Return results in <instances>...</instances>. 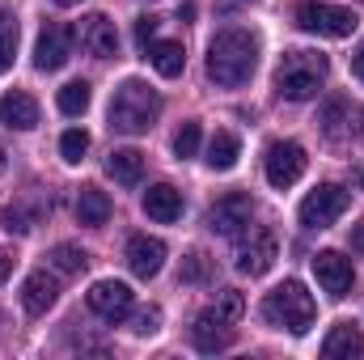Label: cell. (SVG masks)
<instances>
[{
    "label": "cell",
    "mask_w": 364,
    "mask_h": 360,
    "mask_svg": "<svg viewBox=\"0 0 364 360\" xmlns=\"http://www.w3.org/2000/svg\"><path fill=\"white\" fill-rule=\"evenodd\" d=\"M259 68V38L250 30H220L208 43V77L225 90H237Z\"/></svg>",
    "instance_id": "obj_1"
},
{
    "label": "cell",
    "mask_w": 364,
    "mask_h": 360,
    "mask_svg": "<svg viewBox=\"0 0 364 360\" xmlns=\"http://www.w3.org/2000/svg\"><path fill=\"white\" fill-rule=\"evenodd\" d=\"M326 73H331V60L322 51L296 47V51H284V60L275 68V90L288 102H309L314 93L326 85Z\"/></svg>",
    "instance_id": "obj_2"
},
{
    "label": "cell",
    "mask_w": 364,
    "mask_h": 360,
    "mask_svg": "<svg viewBox=\"0 0 364 360\" xmlns=\"http://www.w3.org/2000/svg\"><path fill=\"white\" fill-rule=\"evenodd\" d=\"M157 115H161V97L144 81H123L114 90V97H110V127L123 132V136L149 132L157 123Z\"/></svg>",
    "instance_id": "obj_3"
},
{
    "label": "cell",
    "mask_w": 364,
    "mask_h": 360,
    "mask_svg": "<svg viewBox=\"0 0 364 360\" xmlns=\"http://www.w3.org/2000/svg\"><path fill=\"white\" fill-rule=\"evenodd\" d=\"M263 318L279 331H288V335H305L318 318V305H314V297L305 292L301 280H284L279 288H272L263 297Z\"/></svg>",
    "instance_id": "obj_4"
},
{
    "label": "cell",
    "mask_w": 364,
    "mask_h": 360,
    "mask_svg": "<svg viewBox=\"0 0 364 360\" xmlns=\"http://www.w3.org/2000/svg\"><path fill=\"white\" fill-rule=\"evenodd\" d=\"M296 26H301L305 34H322V38H348V34L360 26V17H356L352 9H343V4L305 0V4L296 9Z\"/></svg>",
    "instance_id": "obj_5"
},
{
    "label": "cell",
    "mask_w": 364,
    "mask_h": 360,
    "mask_svg": "<svg viewBox=\"0 0 364 360\" xmlns=\"http://www.w3.org/2000/svg\"><path fill=\"white\" fill-rule=\"evenodd\" d=\"M348 208H352V191H343V186H335V182H322V186H314V191L301 199L296 216H301L305 229H331Z\"/></svg>",
    "instance_id": "obj_6"
},
{
    "label": "cell",
    "mask_w": 364,
    "mask_h": 360,
    "mask_svg": "<svg viewBox=\"0 0 364 360\" xmlns=\"http://www.w3.org/2000/svg\"><path fill=\"white\" fill-rule=\"evenodd\" d=\"M305 166H309V157H305V149L296 140H275V144H267L263 174H267V182H272L275 191H288L292 182H301Z\"/></svg>",
    "instance_id": "obj_7"
},
{
    "label": "cell",
    "mask_w": 364,
    "mask_h": 360,
    "mask_svg": "<svg viewBox=\"0 0 364 360\" xmlns=\"http://www.w3.org/2000/svg\"><path fill=\"white\" fill-rule=\"evenodd\" d=\"M250 221H255V203H250V195H242V191L220 195V199L208 208V229H212L216 238H242V233L250 229Z\"/></svg>",
    "instance_id": "obj_8"
},
{
    "label": "cell",
    "mask_w": 364,
    "mask_h": 360,
    "mask_svg": "<svg viewBox=\"0 0 364 360\" xmlns=\"http://www.w3.org/2000/svg\"><path fill=\"white\" fill-rule=\"evenodd\" d=\"M73 43H77L73 26L47 21L43 34H38V47H34V68H38V73H60V68L73 60Z\"/></svg>",
    "instance_id": "obj_9"
},
{
    "label": "cell",
    "mask_w": 364,
    "mask_h": 360,
    "mask_svg": "<svg viewBox=\"0 0 364 360\" xmlns=\"http://www.w3.org/2000/svg\"><path fill=\"white\" fill-rule=\"evenodd\" d=\"M279 259V242L272 229H250V238L237 246V271L242 275H267Z\"/></svg>",
    "instance_id": "obj_10"
},
{
    "label": "cell",
    "mask_w": 364,
    "mask_h": 360,
    "mask_svg": "<svg viewBox=\"0 0 364 360\" xmlns=\"http://www.w3.org/2000/svg\"><path fill=\"white\" fill-rule=\"evenodd\" d=\"M314 275H318L322 292L339 301V297H348V292H352L356 268H352V259H343L339 250H318V255H314Z\"/></svg>",
    "instance_id": "obj_11"
},
{
    "label": "cell",
    "mask_w": 364,
    "mask_h": 360,
    "mask_svg": "<svg viewBox=\"0 0 364 360\" xmlns=\"http://www.w3.org/2000/svg\"><path fill=\"white\" fill-rule=\"evenodd\" d=\"M90 309L97 314V318H106V322H123L127 314H132V288L123 284V280H97L90 288Z\"/></svg>",
    "instance_id": "obj_12"
},
{
    "label": "cell",
    "mask_w": 364,
    "mask_h": 360,
    "mask_svg": "<svg viewBox=\"0 0 364 360\" xmlns=\"http://www.w3.org/2000/svg\"><path fill=\"white\" fill-rule=\"evenodd\" d=\"M81 47L90 51L93 60H114L119 55V30H114V21L106 17V13H90V17H81Z\"/></svg>",
    "instance_id": "obj_13"
},
{
    "label": "cell",
    "mask_w": 364,
    "mask_h": 360,
    "mask_svg": "<svg viewBox=\"0 0 364 360\" xmlns=\"http://www.w3.org/2000/svg\"><path fill=\"white\" fill-rule=\"evenodd\" d=\"M127 268H132L136 280H153L157 271L166 268V242L149 238V233H136L127 242Z\"/></svg>",
    "instance_id": "obj_14"
},
{
    "label": "cell",
    "mask_w": 364,
    "mask_h": 360,
    "mask_svg": "<svg viewBox=\"0 0 364 360\" xmlns=\"http://www.w3.org/2000/svg\"><path fill=\"white\" fill-rule=\"evenodd\" d=\"M191 339H195L199 352L216 356V352H225V348L233 344V331H229V322H220L212 309H203V314L195 318V327H191Z\"/></svg>",
    "instance_id": "obj_15"
},
{
    "label": "cell",
    "mask_w": 364,
    "mask_h": 360,
    "mask_svg": "<svg viewBox=\"0 0 364 360\" xmlns=\"http://www.w3.org/2000/svg\"><path fill=\"white\" fill-rule=\"evenodd\" d=\"M0 123L13 127V132L38 127V102H34L30 93H21V90H9L4 97H0Z\"/></svg>",
    "instance_id": "obj_16"
},
{
    "label": "cell",
    "mask_w": 364,
    "mask_h": 360,
    "mask_svg": "<svg viewBox=\"0 0 364 360\" xmlns=\"http://www.w3.org/2000/svg\"><path fill=\"white\" fill-rule=\"evenodd\" d=\"M55 297H60V284H55V275H47V271H30L26 275V284H21V305H26V314H47L51 305H55Z\"/></svg>",
    "instance_id": "obj_17"
},
{
    "label": "cell",
    "mask_w": 364,
    "mask_h": 360,
    "mask_svg": "<svg viewBox=\"0 0 364 360\" xmlns=\"http://www.w3.org/2000/svg\"><path fill=\"white\" fill-rule=\"evenodd\" d=\"M364 352V335L356 322H335L331 335L322 339V356L326 360H352Z\"/></svg>",
    "instance_id": "obj_18"
},
{
    "label": "cell",
    "mask_w": 364,
    "mask_h": 360,
    "mask_svg": "<svg viewBox=\"0 0 364 360\" xmlns=\"http://www.w3.org/2000/svg\"><path fill=\"white\" fill-rule=\"evenodd\" d=\"M144 212H149L153 221H161V225H174L182 216V195L170 182H157V186L144 191Z\"/></svg>",
    "instance_id": "obj_19"
},
{
    "label": "cell",
    "mask_w": 364,
    "mask_h": 360,
    "mask_svg": "<svg viewBox=\"0 0 364 360\" xmlns=\"http://www.w3.org/2000/svg\"><path fill=\"white\" fill-rule=\"evenodd\" d=\"M106 174L114 182H123V186H136L144 179V153L140 149H114L106 157Z\"/></svg>",
    "instance_id": "obj_20"
},
{
    "label": "cell",
    "mask_w": 364,
    "mask_h": 360,
    "mask_svg": "<svg viewBox=\"0 0 364 360\" xmlns=\"http://www.w3.org/2000/svg\"><path fill=\"white\" fill-rule=\"evenodd\" d=\"M149 64L166 77V81H174V77H182V68H186V51H182V43H149Z\"/></svg>",
    "instance_id": "obj_21"
},
{
    "label": "cell",
    "mask_w": 364,
    "mask_h": 360,
    "mask_svg": "<svg viewBox=\"0 0 364 360\" xmlns=\"http://www.w3.org/2000/svg\"><path fill=\"white\" fill-rule=\"evenodd\" d=\"M77 221L81 225H106L110 221V195L97 186H81L77 191Z\"/></svg>",
    "instance_id": "obj_22"
},
{
    "label": "cell",
    "mask_w": 364,
    "mask_h": 360,
    "mask_svg": "<svg viewBox=\"0 0 364 360\" xmlns=\"http://www.w3.org/2000/svg\"><path fill=\"white\" fill-rule=\"evenodd\" d=\"M237 157H242V144H237L233 132H216V136L208 140V166H212V170H233Z\"/></svg>",
    "instance_id": "obj_23"
},
{
    "label": "cell",
    "mask_w": 364,
    "mask_h": 360,
    "mask_svg": "<svg viewBox=\"0 0 364 360\" xmlns=\"http://www.w3.org/2000/svg\"><path fill=\"white\" fill-rule=\"evenodd\" d=\"M47 263L60 271V275H81V271L90 268V255L81 246H73V242H60V246H51Z\"/></svg>",
    "instance_id": "obj_24"
},
{
    "label": "cell",
    "mask_w": 364,
    "mask_h": 360,
    "mask_svg": "<svg viewBox=\"0 0 364 360\" xmlns=\"http://www.w3.org/2000/svg\"><path fill=\"white\" fill-rule=\"evenodd\" d=\"M38 216H43V208H30L26 199H17V203H9V208L0 212V221H4V229H9V233H17V238H21V233H30V229L38 225Z\"/></svg>",
    "instance_id": "obj_25"
},
{
    "label": "cell",
    "mask_w": 364,
    "mask_h": 360,
    "mask_svg": "<svg viewBox=\"0 0 364 360\" xmlns=\"http://www.w3.org/2000/svg\"><path fill=\"white\" fill-rule=\"evenodd\" d=\"M13 55H17V13L0 9V73L13 68Z\"/></svg>",
    "instance_id": "obj_26"
},
{
    "label": "cell",
    "mask_w": 364,
    "mask_h": 360,
    "mask_svg": "<svg viewBox=\"0 0 364 360\" xmlns=\"http://www.w3.org/2000/svg\"><path fill=\"white\" fill-rule=\"evenodd\" d=\"M55 102H60V110H64V115H73V119H77V115H85V110H90V81H68V85L60 90Z\"/></svg>",
    "instance_id": "obj_27"
},
{
    "label": "cell",
    "mask_w": 364,
    "mask_h": 360,
    "mask_svg": "<svg viewBox=\"0 0 364 360\" xmlns=\"http://www.w3.org/2000/svg\"><path fill=\"white\" fill-rule=\"evenodd\" d=\"M212 314H216L220 322H229V327H233V322L246 314V297H242L237 288H220V292H216V305H212Z\"/></svg>",
    "instance_id": "obj_28"
},
{
    "label": "cell",
    "mask_w": 364,
    "mask_h": 360,
    "mask_svg": "<svg viewBox=\"0 0 364 360\" xmlns=\"http://www.w3.org/2000/svg\"><path fill=\"white\" fill-rule=\"evenodd\" d=\"M85 153H90V132H85V127H68V132L60 136V157H64L68 166H77Z\"/></svg>",
    "instance_id": "obj_29"
},
{
    "label": "cell",
    "mask_w": 364,
    "mask_h": 360,
    "mask_svg": "<svg viewBox=\"0 0 364 360\" xmlns=\"http://www.w3.org/2000/svg\"><path fill=\"white\" fill-rule=\"evenodd\" d=\"M199 140H203V136H199V123H182L178 132H174V153H178L182 162L195 157V153H199Z\"/></svg>",
    "instance_id": "obj_30"
},
{
    "label": "cell",
    "mask_w": 364,
    "mask_h": 360,
    "mask_svg": "<svg viewBox=\"0 0 364 360\" xmlns=\"http://www.w3.org/2000/svg\"><path fill=\"white\" fill-rule=\"evenodd\" d=\"M161 331V309L157 305H144L132 314V335H157Z\"/></svg>",
    "instance_id": "obj_31"
},
{
    "label": "cell",
    "mask_w": 364,
    "mask_h": 360,
    "mask_svg": "<svg viewBox=\"0 0 364 360\" xmlns=\"http://www.w3.org/2000/svg\"><path fill=\"white\" fill-rule=\"evenodd\" d=\"M157 30H161V17H153V13L136 17V47L149 51V43H157Z\"/></svg>",
    "instance_id": "obj_32"
},
{
    "label": "cell",
    "mask_w": 364,
    "mask_h": 360,
    "mask_svg": "<svg viewBox=\"0 0 364 360\" xmlns=\"http://www.w3.org/2000/svg\"><path fill=\"white\" fill-rule=\"evenodd\" d=\"M182 280H191V284H195V280H203V275H208V259H203V255H199V250H191V255H186V263H182V271H178Z\"/></svg>",
    "instance_id": "obj_33"
},
{
    "label": "cell",
    "mask_w": 364,
    "mask_h": 360,
    "mask_svg": "<svg viewBox=\"0 0 364 360\" xmlns=\"http://www.w3.org/2000/svg\"><path fill=\"white\" fill-rule=\"evenodd\" d=\"M9 271H13V255H9V250H0V284L9 280Z\"/></svg>",
    "instance_id": "obj_34"
},
{
    "label": "cell",
    "mask_w": 364,
    "mask_h": 360,
    "mask_svg": "<svg viewBox=\"0 0 364 360\" xmlns=\"http://www.w3.org/2000/svg\"><path fill=\"white\" fill-rule=\"evenodd\" d=\"M352 73H356V77L364 81V47L356 51V55H352Z\"/></svg>",
    "instance_id": "obj_35"
},
{
    "label": "cell",
    "mask_w": 364,
    "mask_h": 360,
    "mask_svg": "<svg viewBox=\"0 0 364 360\" xmlns=\"http://www.w3.org/2000/svg\"><path fill=\"white\" fill-rule=\"evenodd\" d=\"M356 250H364V225L356 229Z\"/></svg>",
    "instance_id": "obj_36"
},
{
    "label": "cell",
    "mask_w": 364,
    "mask_h": 360,
    "mask_svg": "<svg viewBox=\"0 0 364 360\" xmlns=\"http://www.w3.org/2000/svg\"><path fill=\"white\" fill-rule=\"evenodd\" d=\"M4 166H9V153H4V144H0V174H4Z\"/></svg>",
    "instance_id": "obj_37"
},
{
    "label": "cell",
    "mask_w": 364,
    "mask_h": 360,
    "mask_svg": "<svg viewBox=\"0 0 364 360\" xmlns=\"http://www.w3.org/2000/svg\"><path fill=\"white\" fill-rule=\"evenodd\" d=\"M51 4H60V9H73V4H81V0H51Z\"/></svg>",
    "instance_id": "obj_38"
}]
</instances>
